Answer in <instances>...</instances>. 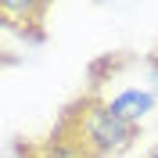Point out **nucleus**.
Here are the masks:
<instances>
[{
    "label": "nucleus",
    "instance_id": "obj_1",
    "mask_svg": "<svg viewBox=\"0 0 158 158\" xmlns=\"http://www.w3.org/2000/svg\"><path fill=\"white\" fill-rule=\"evenodd\" d=\"M61 129L86 151V158H108L126 151L137 140V126L111 111L108 101H83L72 115H65Z\"/></svg>",
    "mask_w": 158,
    "mask_h": 158
},
{
    "label": "nucleus",
    "instance_id": "obj_5",
    "mask_svg": "<svg viewBox=\"0 0 158 158\" xmlns=\"http://www.w3.org/2000/svg\"><path fill=\"white\" fill-rule=\"evenodd\" d=\"M148 158H158V144H155V148H151V151H148Z\"/></svg>",
    "mask_w": 158,
    "mask_h": 158
},
{
    "label": "nucleus",
    "instance_id": "obj_2",
    "mask_svg": "<svg viewBox=\"0 0 158 158\" xmlns=\"http://www.w3.org/2000/svg\"><path fill=\"white\" fill-rule=\"evenodd\" d=\"M111 104V111H118V115L126 118V122H133V126H140L144 118L155 111V104H158V97L151 94V90H140V86H129V90H122V94H115V97L108 101Z\"/></svg>",
    "mask_w": 158,
    "mask_h": 158
},
{
    "label": "nucleus",
    "instance_id": "obj_4",
    "mask_svg": "<svg viewBox=\"0 0 158 158\" xmlns=\"http://www.w3.org/2000/svg\"><path fill=\"white\" fill-rule=\"evenodd\" d=\"M148 69H151V94L158 97V54H155V58L148 61Z\"/></svg>",
    "mask_w": 158,
    "mask_h": 158
},
{
    "label": "nucleus",
    "instance_id": "obj_3",
    "mask_svg": "<svg viewBox=\"0 0 158 158\" xmlns=\"http://www.w3.org/2000/svg\"><path fill=\"white\" fill-rule=\"evenodd\" d=\"M32 155H36V158H86V151L79 148L65 129H58V133L47 137L40 148H32Z\"/></svg>",
    "mask_w": 158,
    "mask_h": 158
}]
</instances>
